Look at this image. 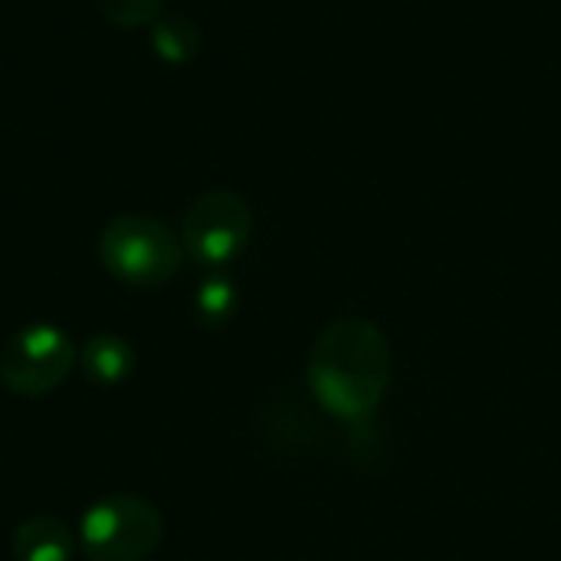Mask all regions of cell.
Wrapping results in <instances>:
<instances>
[{
    "label": "cell",
    "mask_w": 561,
    "mask_h": 561,
    "mask_svg": "<svg viewBox=\"0 0 561 561\" xmlns=\"http://www.w3.org/2000/svg\"><path fill=\"white\" fill-rule=\"evenodd\" d=\"M394 355L371 319H339L319 332L306 362V385L322 411L339 421H368L391 388Z\"/></svg>",
    "instance_id": "6da1fadb"
},
{
    "label": "cell",
    "mask_w": 561,
    "mask_h": 561,
    "mask_svg": "<svg viewBox=\"0 0 561 561\" xmlns=\"http://www.w3.org/2000/svg\"><path fill=\"white\" fill-rule=\"evenodd\" d=\"M181 240L171 227L145 214H122L99 233V260L105 273L125 286L158 289L181 270Z\"/></svg>",
    "instance_id": "7a4b0ae2"
},
{
    "label": "cell",
    "mask_w": 561,
    "mask_h": 561,
    "mask_svg": "<svg viewBox=\"0 0 561 561\" xmlns=\"http://www.w3.org/2000/svg\"><path fill=\"white\" fill-rule=\"evenodd\" d=\"M161 513L141 496H102L79 519V549L89 561H145L161 546Z\"/></svg>",
    "instance_id": "3957f363"
},
{
    "label": "cell",
    "mask_w": 561,
    "mask_h": 561,
    "mask_svg": "<svg viewBox=\"0 0 561 561\" xmlns=\"http://www.w3.org/2000/svg\"><path fill=\"white\" fill-rule=\"evenodd\" d=\"M79 365V348L53 322H33L13 332L0 352V381L20 398L56 391Z\"/></svg>",
    "instance_id": "277c9868"
},
{
    "label": "cell",
    "mask_w": 561,
    "mask_h": 561,
    "mask_svg": "<svg viewBox=\"0 0 561 561\" xmlns=\"http://www.w3.org/2000/svg\"><path fill=\"white\" fill-rule=\"evenodd\" d=\"M250 233H253L250 204L233 191H207L184 214L181 247L194 263L207 270H224L247 250Z\"/></svg>",
    "instance_id": "5b68a950"
},
{
    "label": "cell",
    "mask_w": 561,
    "mask_h": 561,
    "mask_svg": "<svg viewBox=\"0 0 561 561\" xmlns=\"http://www.w3.org/2000/svg\"><path fill=\"white\" fill-rule=\"evenodd\" d=\"M79 539L56 516H30L13 533V559L16 561H72Z\"/></svg>",
    "instance_id": "8992f818"
},
{
    "label": "cell",
    "mask_w": 561,
    "mask_h": 561,
    "mask_svg": "<svg viewBox=\"0 0 561 561\" xmlns=\"http://www.w3.org/2000/svg\"><path fill=\"white\" fill-rule=\"evenodd\" d=\"M79 371L89 385L99 388H115L122 381L131 378L135 371V352L125 339L118 335H92L82 348H79Z\"/></svg>",
    "instance_id": "52a82bcc"
},
{
    "label": "cell",
    "mask_w": 561,
    "mask_h": 561,
    "mask_svg": "<svg viewBox=\"0 0 561 561\" xmlns=\"http://www.w3.org/2000/svg\"><path fill=\"white\" fill-rule=\"evenodd\" d=\"M151 49L158 59H164L168 66H184L191 59H197L201 53V26L191 20V16H181V13H161L154 23H151Z\"/></svg>",
    "instance_id": "ba28073f"
},
{
    "label": "cell",
    "mask_w": 561,
    "mask_h": 561,
    "mask_svg": "<svg viewBox=\"0 0 561 561\" xmlns=\"http://www.w3.org/2000/svg\"><path fill=\"white\" fill-rule=\"evenodd\" d=\"M237 306H240V293H237V283L214 270L207 273L197 289H194V316L207 325V329H220L227 325L233 316H237Z\"/></svg>",
    "instance_id": "9c48e42d"
},
{
    "label": "cell",
    "mask_w": 561,
    "mask_h": 561,
    "mask_svg": "<svg viewBox=\"0 0 561 561\" xmlns=\"http://www.w3.org/2000/svg\"><path fill=\"white\" fill-rule=\"evenodd\" d=\"M95 7L108 23L122 30H138V26H151L161 16L164 0H95Z\"/></svg>",
    "instance_id": "30bf717a"
}]
</instances>
